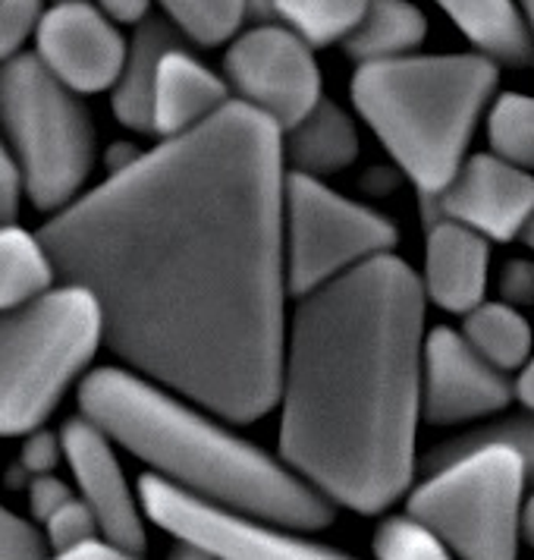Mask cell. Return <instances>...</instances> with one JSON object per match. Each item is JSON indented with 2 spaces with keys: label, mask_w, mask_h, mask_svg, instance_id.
<instances>
[{
  "label": "cell",
  "mask_w": 534,
  "mask_h": 560,
  "mask_svg": "<svg viewBox=\"0 0 534 560\" xmlns=\"http://www.w3.org/2000/svg\"><path fill=\"white\" fill-rule=\"evenodd\" d=\"M281 129L239 102L161 139L38 236L127 372L233 425L277 404L286 337Z\"/></svg>",
  "instance_id": "6da1fadb"
},
{
  "label": "cell",
  "mask_w": 534,
  "mask_h": 560,
  "mask_svg": "<svg viewBox=\"0 0 534 560\" xmlns=\"http://www.w3.org/2000/svg\"><path fill=\"white\" fill-rule=\"evenodd\" d=\"M425 303L418 275L387 253L299 296L286 322L281 459L333 508L371 516L412 488Z\"/></svg>",
  "instance_id": "7a4b0ae2"
},
{
  "label": "cell",
  "mask_w": 534,
  "mask_h": 560,
  "mask_svg": "<svg viewBox=\"0 0 534 560\" xmlns=\"http://www.w3.org/2000/svg\"><path fill=\"white\" fill-rule=\"evenodd\" d=\"M79 407L117 447L142 459L154 479L182 494L299 533H318L336 516L331 501L281 457L229 432L214 412L120 365L88 372L79 384Z\"/></svg>",
  "instance_id": "3957f363"
},
{
  "label": "cell",
  "mask_w": 534,
  "mask_h": 560,
  "mask_svg": "<svg viewBox=\"0 0 534 560\" xmlns=\"http://www.w3.org/2000/svg\"><path fill=\"white\" fill-rule=\"evenodd\" d=\"M349 92L418 199H431L465 161L478 117L497 92V63L482 54H408L358 63Z\"/></svg>",
  "instance_id": "277c9868"
},
{
  "label": "cell",
  "mask_w": 534,
  "mask_h": 560,
  "mask_svg": "<svg viewBox=\"0 0 534 560\" xmlns=\"http://www.w3.org/2000/svg\"><path fill=\"white\" fill-rule=\"evenodd\" d=\"M102 343V312L73 283L0 312V438L41 429Z\"/></svg>",
  "instance_id": "5b68a950"
},
{
  "label": "cell",
  "mask_w": 534,
  "mask_h": 560,
  "mask_svg": "<svg viewBox=\"0 0 534 560\" xmlns=\"http://www.w3.org/2000/svg\"><path fill=\"white\" fill-rule=\"evenodd\" d=\"M525 466L507 444H443L408 488L406 516L453 560H515Z\"/></svg>",
  "instance_id": "8992f818"
},
{
  "label": "cell",
  "mask_w": 534,
  "mask_h": 560,
  "mask_svg": "<svg viewBox=\"0 0 534 560\" xmlns=\"http://www.w3.org/2000/svg\"><path fill=\"white\" fill-rule=\"evenodd\" d=\"M0 129L35 208L57 214L82 196L95 164V127L76 92L35 54L0 63Z\"/></svg>",
  "instance_id": "52a82bcc"
},
{
  "label": "cell",
  "mask_w": 534,
  "mask_h": 560,
  "mask_svg": "<svg viewBox=\"0 0 534 560\" xmlns=\"http://www.w3.org/2000/svg\"><path fill=\"white\" fill-rule=\"evenodd\" d=\"M396 228L365 205L333 192L324 179H283V265L286 290L306 296L368 258L393 253Z\"/></svg>",
  "instance_id": "ba28073f"
},
{
  "label": "cell",
  "mask_w": 534,
  "mask_h": 560,
  "mask_svg": "<svg viewBox=\"0 0 534 560\" xmlns=\"http://www.w3.org/2000/svg\"><path fill=\"white\" fill-rule=\"evenodd\" d=\"M135 491L142 513L157 529L199 545L214 560H356L311 541L299 529L182 494L174 485L154 479L152 472L139 479Z\"/></svg>",
  "instance_id": "9c48e42d"
},
{
  "label": "cell",
  "mask_w": 534,
  "mask_h": 560,
  "mask_svg": "<svg viewBox=\"0 0 534 560\" xmlns=\"http://www.w3.org/2000/svg\"><path fill=\"white\" fill-rule=\"evenodd\" d=\"M224 77L236 92L233 102L258 110L281 132L296 127L324 98L315 51L281 23L236 35L224 54Z\"/></svg>",
  "instance_id": "30bf717a"
},
{
  "label": "cell",
  "mask_w": 534,
  "mask_h": 560,
  "mask_svg": "<svg viewBox=\"0 0 534 560\" xmlns=\"http://www.w3.org/2000/svg\"><path fill=\"white\" fill-rule=\"evenodd\" d=\"M422 205L428 224L447 218L475 230L487 243H509L534 214V177L497 154H472L459 164L453 179Z\"/></svg>",
  "instance_id": "8fae6325"
},
{
  "label": "cell",
  "mask_w": 534,
  "mask_h": 560,
  "mask_svg": "<svg viewBox=\"0 0 534 560\" xmlns=\"http://www.w3.org/2000/svg\"><path fill=\"white\" fill-rule=\"evenodd\" d=\"M35 57L76 95H98L117 85L127 38L88 0L54 3L35 28Z\"/></svg>",
  "instance_id": "7c38bea8"
},
{
  "label": "cell",
  "mask_w": 534,
  "mask_h": 560,
  "mask_svg": "<svg viewBox=\"0 0 534 560\" xmlns=\"http://www.w3.org/2000/svg\"><path fill=\"white\" fill-rule=\"evenodd\" d=\"M60 451L73 472L76 498L98 520L104 541L142 555L149 538L145 513L139 504V491L129 485L123 463L117 457V444L85 416H76L60 429Z\"/></svg>",
  "instance_id": "4fadbf2b"
},
{
  "label": "cell",
  "mask_w": 534,
  "mask_h": 560,
  "mask_svg": "<svg viewBox=\"0 0 534 560\" xmlns=\"http://www.w3.org/2000/svg\"><path fill=\"white\" fill-rule=\"evenodd\" d=\"M515 400L509 375L487 365L453 328H434L422 347V419L431 425H462Z\"/></svg>",
  "instance_id": "5bb4252c"
},
{
  "label": "cell",
  "mask_w": 534,
  "mask_h": 560,
  "mask_svg": "<svg viewBox=\"0 0 534 560\" xmlns=\"http://www.w3.org/2000/svg\"><path fill=\"white\" fill-rule=\"evenodd\" d=\"M490 278V243L456 221L437 218L425 236L422 293L443 312L465 315L484 300Z\"/></svg>",
  "instance_id": "9a60e30c"
},
{
  "label": "cell",
  "mask_w": 534,
  "mask_h": 560,
  "mask_svg": "<svg viewBox=\"0 0 534 560\" xmlns=\"http://www.w3.org/2000/svg\"><path fill=\"white\" fill-rule=\"evenodd\" d=\"M229 102L233 98L227 82L211 73L182 45L161 54L152 89V114H149L152 132H157L161 139L192 132Z\"/></svg>",
  "instance_id": "2e32d148"
},
{
  "label": "cell",
  "mask_w": 534,
  "mask_h": 560,
  "mask_svg": "<svg viewBox=\"0 0 534 560\" xmlns=\"http://www.w3.org/2000/svg\"><path fill=\"white\" fill-rule=\"evenodd\" d=\"M281 145L289 174L324 179L356 161L358 129L340 104L321 98L296 127L281 132Z\"/></svg>",
  "instance_id": "e0dca14e"
},
{
  "label": "cell",
  "mask_w": 534,
  "mask_h": 560,
  "mask_svg": "<svg viewBox=\"0 0 534 560\" xmlns=\"http://www.w3.org/2000/svg\"><path fill=\"white\" fill-rule=\"evenodd\" d=\"M482 57L507 67H532L534 38L515 0H437Z\"/></svg>",
  "instance_id": "ac0fdd59"
},
{
  "label": "cell",
  "mask_w": 534,
  "mask_h": 560,
  "mask_svg": "<svg viewBox=\"0 0 534 560\" xmlns=\"http://www.w3.org/2000/svg\"><path fill=\"white\" fill-rule=\"evenodd\" d=\"M182 45L179 32L167 20H145L139 23L132 42H127V60H123V70L120 79L114 85V117L123 124L127 129L135 132H152V89L154 77H157V63H161V54L170 51Z\"/></svg>",
  "instance_id": "d6986e66"
},
{
  "label": "cell",
  "mask_w": 534,
  "mask_h": 560,
  "mask_svg": "<svg viewBox=\"0 0 534 560\" xmlns=\"http://www.w3.org/2000/svg\"><path fill=\"white\" fill-rule=\"evenodd\" d=\"M428 32L425 13L408 0H368L358 26L343 38L346 54L356 63H378L408 57Z\"/></svg>",
  "instance_id": "ffe728a7"
},
{
  "label": "cell",
  "mask_w": 534,
  "mask_h": 560,
  "mask_svg": "<svg viewBox=\"0 0 534 560\" xmlns=\"http://www.w3.org/2000/svg\"><path fill=\"white\" fill-rule=\"evenodd\" d=\"M459 334L487 365H494L503 375L525 369L534 357V334L529 318L500 300L497 303L482 300L478 306L468 308L462 315Z\"/></svg>",
  "instance_id": "44dd1931"
},
{
  "label": "cell",
  "mask_w": 534,
  "mask_h": 560,
  "mask_svg": "<svg viewBox=\"0 0 534 560\" xmlns=\"http://www.w3.org/2000/svg\"><path fill=\"white\" fill-rule=\"evenodd\" d=\"M51 253L38 233L0 224V312L20 308L57 287Z\"/></svg>",
  "instance_id": "7402d4cb"
},
{
  "label": "cell",
  "mask_w": 534,
  "mask_h": 560,
  "mask_svg": "<svg viewBox=\"0 0 534 560\" xmlns=\"http://www.w3.org/2000/svg\"><path fill=\"white\" fill-rule=\"evenodd\" d=\"M368 0H274V20L296 32L308 48L343 45L358 26Z\"/></svg>",
  "instance_id": "603a6c76"
},
{
  "label": "cell",
  "mask_w": 534,
  "mask_h": 560,
  "mask_svg": "<svg viewBox=\"0 0 534 560\" xmlns=\"http://www.w3.org/2000/svg\"><path fill=\"white\" fill-rule=\"evenodd\" d=\"M164 20L202 48L229 42L246 23V0H157Z\"/></svg>",
  "instance_id": "cb8c5ba5"
},
{
  "label": "cell",
  "mask_w": 534,
  "mask_h": 560,
  "mask_svg": "<svg viewBox=\"0 0 534 560\" xmlns=\"http://www.w3.org/2000/svg\"><path fill=\"white\" fill-rule=\"evenodd\" d=\"M490 154L503 158L512 167L534 171V98L532 95H500L487 114Z\"/></svg>",
  "instance_id": "d4e9b609"
},
{
  "label": "cell",
  "mask_w": 534,
  "mask_h": 560,
  "mask_svg": "<svg viewBox=\"0 0 534 560\" xmlns=\"http://www.w3.org/2000/svg\"><path fill=\"white\" fill-rule=\"evenodd\" d=\"M375 558L378 560H453L447 548L428 535L408 516H390L375 533Z\"/></svg>",
  "instance_id": "484cf974"
},
{
  "label": "cell",
  "mask_w": 534,
  "mask_h": 560,
  "mask_svg": "<svg viewBox=\"0 0 534 560\" xmlns=\"http://www.w3.org/2000/svg\"><path fill=\"white\" fill-rule=\"evenodd\" d=\"M41 535H45L48 551L60 555V551H73L79 545L98 541L102 529H98V520L92 516V510L73 494L63 508L54 510L51 516L41 523Z\"/></svg>",
  "instance_id": "4316f807"
},
{
  "label": "cell",
  "mask_w": 534,
  "mask_h": 560,
  "mask_svg": "<svg viewBox=\"0 0 534 560\" xmlns=\"http://www.w3.org/2000/svg\"><path fill=\"white\" fill-rule=\"evenodd\" d=\"M453 444H507L522 457L525 476L534 479V409L515 416V419H503V422L484 425L475 432L459 434Z\"/></svg>",
  "instance_id": "83f0119b"
},
{
  "label": "cell",
  "mask_w": 534,
  "mask_h": 560,
  "mask_svg": "<svg viewBox=\"0 0 534 560\" xmlns=\"http://www.w3.org/2000/svg\"><path fill=\"white\" fill-rule=\"evenodd\" d=\"M45 16V0H0V63L23 54Z\"/></svg>",
  "instance_id": "f1b7e54d"
},
{
  "label": "cell",
  "mask_w": 534,
  "mask_h": 560,
  "mask_svg": "<svg viewBox=\"0 0 534 560\" xmlns=\"http://www.w3.org/2000/svg\"><path fill=\"white\" fill-rule=\"evenodd\" d=\"M48 545L35 523L0 504V560H45Z\"/></svg>",
  "instance_id": "f546056e"
},
{
  "label": "cell",
  "mask_w": 534,
  "mask_h": 560,
  "mask_svg": "<svg viewBox=\"0 0 534 560\" xmlns=\"http://www.w3.org/2000/svg\"><path fill=\"white\" fill-rule=\"evenodd\" d=\"M500 303H507L512 308L532 306L534 303V261L529 258H509L507 265L500 268Z\"/></svg>",
  "instance_id": "4dcf8cb0"
},
{
  "label": "cell",
  "mask_w": 534,
  "mask_h": 560,
  "mask_svg": "<svg viewBox=\"0 0 534 560\" xmlns=\"http://www.w3.org/2000/svg\"><path fill=\"white\" fill-rule=\"evenodd\" d=\"M63 457L60 451V434L35 429L23 438V451H20V466L26 469L28 476H48L54 472L57 459Z\"/></svg>",
  "instance_id": "1f68e13d"
},
{
  "label": "cell",
  "mask_w": 534,
  "mask_h": 560,
  "mask_svg": "<svg viewBox=\"0 0 534 560\" xmlns=\"http://www.w3.org/2000/svg\"><path fill=\"white\" fill-rule=\"evenodd\" d=\"M70 498H73V488L63 482V479H57L54 472H48V476H32V482H28V510H32V520L35 523H45L54 510L63 508Z\"/></svg>",
  "instance_id": "d6a6232c"
},
{
  "label": "cell",
  "mask_w": 534,
  "mask_h": 560,
  "mask_svg": "<svg viewBox=\"0 0 534 560\" xmlns=\"http://www.w3.org/2000/svg\"><path fill=\"white\" fill-rule=\"evenodd\" d=\"M23 202V179L13 154L7 149V139L0 136V224H13Z\"/></svg>",
  "instance_id": "836d02e7"
},
{
  "label": "cell",
  "mask_w": 534,
  "mask_h": 560,
  "mask_svg": "<svg viewBox=\"0 0 534 560\" xmlns=\"http://www.w3.org/2000/svg\"><path fill=\"white\" fill-rule=\"evenodd\" d=\"M45 560H142V555H132L127 548H117L110 541H88V545H79L73 551H60V555H48Z\"/></svg>",
  "instance_id": "e575fe53"
},
{
  "label": "cell",
  "mask_w": 534,
  "mask_h": 560,
  "mask_svg": "<svg viewBox=\"0 0 534 560\" xmlns=\"http://www.w3.org/2000/svg\"><path fill=\"white\" fill-rule=\"evenodd\" d=\"M98 10L104 16L117 26V23H127V26H139L149 20L152 13V0H98Z\"/></svg>",
  "instance_id": "d590c367"
},
{
  "label": "cell",
  "mask_w": 534,
  "mask_h": 560,
  "mask_svg": "<svg viewBox=\"0 0 534 560\" xmlns=\"http://www.w3.org/2000/svg\"><path fill=\"white\" fill-rule=\"evenodd\" d=\"M246 20H254L258 26L277 23L274 20V0H246Z\"/></svg>",
  "instance_id": "8d00e7d4"
},
{
  "label": "cell",
  "mask_w": 534,
  "mask_h": 560,
  "mask_svg": "<svg viewBox=\"0 0 534 560\" xmlns=\"http://www.w3.org/2000/svg\"><path fill=\"white\" fill-rule=\"evenodd\" d=\"M515 397H519L529 409H534V357L529 359V365L522 369V378L515 382Z\"/></svg>",
  "instance_id": "74e56055"
},
{
  "label": "cell",
  "mask_w": 534,
  "mask_h": 560,
  "mask_svg": "<svg viewBox=\"0 0 534 560\" xmlns=\"http://www.w3.org/2000/svg\"><path fill=\"white\" fill-rule=\"evenodd\" d=\"M519 538H525L534 548V491L522 501V510H519Z\"/></svg>",
  "instance_id": "f35d334b"
},
{
  "label": "cell",
  "mask_w": 534,
  "mask_h": 560,
  "mask_svg": "<svg viewBox=\"0 0 534 560\" xmlns=\"http://www.w3.org/2000/svg\"><path fill=\"white\" fill-rule=\"evenodd\" d=\"M167 560H214L204 548H199V545H192V541H182V538H177V545L170 548V555H167Z\"/></svg>",
  "instance_id": "ab89813d"
},
{
  "label": "cell",
  "mask_w": 534,
  "mask_h": 560,
  "mask_svg": "<svg viewBox=\"0 0 534 560\" xmlns=\"http://www.w3.org/2000/svg\"><path fill=\"white\" fill-rule=\"evenodd\" d=\"M515 240H522V246H529L534 253V214L519 228V233H515Z\"/></svg>",
  "instance_id": "60d3db41"
},
{
  "label": "cell",
  "mask_w": 534,
  "mask_h": 560,
  "mask_svg": "<svg viewBox=\"0 0 534 560\" xmlns=\"http://www.w3.org/2000/svg\"><path fill=\"white\" fill-rule=\"evenodd\" d=\"M519 3H522V20H525V26L534 38V0H519Z\"/></svg>",
  "instance_id": "b9f144b4"
},
{
  "label": "cell",
  "mask_w": 534,
  "mask_h": 560,
  "mask_svg": "<svg viewBox=\"0 0 534 560\" xmlns=\"http://www.w3.org/2000/svg\"><path fill=\"white\" fill-rule=\"evenodd\" d=\"M54 3H82V0H54Z\"/></svg>",
  "instance_id": "7bdbcfd3"
}]
</instances>
